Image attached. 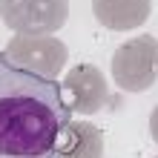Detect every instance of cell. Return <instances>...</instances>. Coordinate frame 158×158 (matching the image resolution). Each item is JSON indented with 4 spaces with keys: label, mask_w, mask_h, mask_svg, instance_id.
<instances>
[{
    "label": "cell",
    "mask_w": 158,
    "mask_h": 158,
    "mask_svg": "<svg viewBox=\"0 0 158 158\" xmlns=\"http://www.w3.org/2000/svg\"><path fill=\"white\" fill-rule=\"evenodd\" d=\"M112 78L124 92H147L158 81V40L138 35L121 43L112 55Z\"/></svg>",
    "instance_id": "2"
},
{
    "label": "cell",
    "mask_w": 158,
    "mask_h": 158,
    "mask_svg": "<svg viewBox=\"0 0 158 158\" xmlns=\"http://www.w3.org/2000/svg\"><path fill=\"white\" fill-rule=\"evenodd\" d=\"M150 135H152V141L158 144V106L152 109V115H150Z\"/></svg>",
    "instance_id": "8"
},
{
    "label": "cell",
    "mask_w": 158,
    "mask_h": 158,
    "mask_svg": "<svg viewBox=\"0 0 158 158\" xmlns=\"http://www.w3.org/2000/svg\"><path fill=\"white\" fill-rule=\"evenodd\" d=\"M66 43L58 40L55 35H15L0 52V58L40 78L58 81V75L66 66Z\"/></svg>",
    "instance_id": "3"
},
{
    "label": "cell",
    "mask_w": 158,
    "mask_h": 158,
    "mask_svg": "<svg viewBox=\"0 0 158 158\" xmlns=\"http://www.w3.org/2000/svg\"><path fill=\"white\" fill-rule=\"evenodd\" d=\"M69 121L58 81L0 58V158H55Z\"/></svg>",
    "instance_id": "1"
},
{
    "label": "cell",
    "mask_w": 158,
    "mask_h": 158,
    "mask_svg": "<svg viewBox=\"0 0 158 158\" xmlns=\"http://www.w3.org/2000/svg\"><path fill=\"white\" fill-rule=\"evenodd\" d=\"M60 92L63 101L72 112L81 115H92L101 112L104 104L109 101V89H106V78L104 72L92 63H81V66H72L66 72V78L60 81Z\"/></svg>",
    "instance_id": "5"
},
{
    "label": "cell",
    "mask_w": 158,
    "mask_h": 158,
    "mask_svg": "<svg viewBox=\"0 0 158 158\" xmlns=\"http://www.w3.org/2000/svg\"><path fill=\"white\" fill-rule=\"evenodd\" d=\"M55 158H104V135L89 121H69L55 147Z\"/></svg>",
    "instance_id": "7"
},
{
    "label": "cell",
    "mask_w": 158,
    "mask_h": 158,
    "mask_svg": "<svg viewBox=\"0 0 158 158\" xmlns=\"http://www.w3.org/2000/svg\"><path fill=\"white\" fill-rule=\"evenodd\" d=\"M69 17V0H0V20L15 35H55Z\"/></svg>",
    "instance_id": "4"
},
{
    "label": "cell",
    "mask_w": 158,
    "mask_h": 158,
    "mask_svg": "<svg viewBox=\"0 0 158 158\" xmlns=\"http://www.w3.org/2000/svg\"><path fill=\"white\" fill-rule=\"evenodd\" d=\"M92 12L109 32H132L150 20L152 0H92Z\"/></svg>",
    "instance_id": "6"
}]
</instances>
